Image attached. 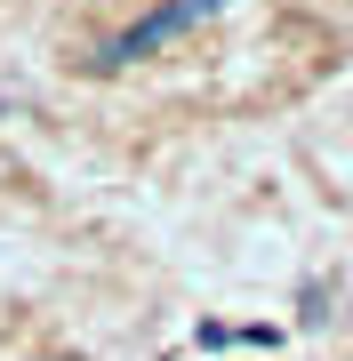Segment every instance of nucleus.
<instances>
[{
	"mask_svg": "<svg viewBox=\"0 0 353 361\" xmlns=\"http://www.w3.org/2000/svg\"><path fill=\"white\" fill-rule=\"evenodd\" d=\"M217 8H233V0H161L153 16H137L129 32H113V40H105V56H97V65H137V56H153L161 40L193 32L201 16H217Z\"/></svg>",
	"mask_w": 353,
	"mask_h": 361,
	"instance_id": "f257e3e1",
	"label": "nucleus"
}]
</instances>
